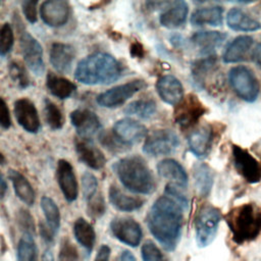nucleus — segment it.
Here are the masks:
<instances>
[{"label":"nucleus","instance_id":"nucleus-1","mask_svg":"<svg viewBox=\"0 0 261 261\" xmlns=\"http://www.w3.org/2000/svg\"><path fill=\"white\" fill-rule=\"evenodd\" d=\"M184 210L176 201L164 195L153 203L147 215L150 232L168 252L174 251L180 241Z\"/></svg>","mask_w":261,"mask_h":261},{"label":"nucleus","instance_id":"nucleus-2","mask_svg":"<svg viewBox=\"0 0 261 261\" xmlns=\"http://www.w3.org/2000/svg\"><path fill=\"white\" fill-rule=\"evenodd\" d=\"M124 74V66L108 53L96 52L82 59L75 68L74 77L85 85H108Z\"/></svg>","mask_w":261,"mask_h":261},{"label":"nucleus","instance_id":"nucleus-3","mask_svg":"<svg viewBox=\"0 0 261 261\" xmlns=\"http://www.w3.org/2000/svg\"><path fill=\"white\" fill-rule=\"evenodd\" d=\"M112 168L120 182L133 193L148 195L156 190L154 175L147 162L139 155L123 157Z\"/></svg>","mask_w":261,"mask_h":261},{"label":"nucleus","instance_id":"nucleus-4","mask_svg":"<svg viewBox=\"0 0 261 261\" xmlns=\"http://www.w3.org/2000/svg\"><path fill=\"white\" fill-rule=\"evenodd\" d=\"M226 222L236 243L251 242L261 232V208L252 203L243 204L227 214Z\"/></svg>","mask_w":261,"mask_h":261},{"label":"nucleus","instance_id":"nucleus-5","mask_svg":"<svg viewBox=\"0 0 261 261\" xmlns=\"http://www.w3.org/2000/svg\"><path fill=\"white\" fill-rule=\"evenodd\" d=\"M221 220L220 211L211 205L203 206L195 219V233L198 247L206 248L216 238Z\"/></svg>","mask_w":261,"mask_h":261},{"label":"nucleus","instance_id":"nucleus-6","mask_svg":"<svg viewBox=\"0 0 261 261\" xmlns=\"http://www.w3.org/2000/svg\"><path fill=\"white\" fill-rule=\"evenodd\" d=\"M228 81L236 94L247 102H254L260 93V84L254 72L244 66L232 67L228 72Z\"/></svg>","mask_w":261,"mask_h":261},{"label":"nucleus","instance_id":"nucleus-7","mask_svg":"<svg viewBox=\"0 0 261 261\" xmlns=\"http://www.w3.org/2000/svg\"><path fill=\"white\" fill-rule=\"evenodd\" d=\"M19 46L22 57L28 67L37 75H42L45 70L43 60V49L41 44L30 33H28L20 20L16 23Z\"/></svg>","mask_w":261,"mask_h":261},{"label":"nucleus","instance_id":"nucleus-8","mask_svg":"<svg viewBox=\"0 0 261 261\" xmlns=\"http://www.w3.org/2000/svg\"><path fill=\"white\" fill-rule=\"evenodd\" d=\"M179 146L177 135L167 128L156 129L152 132L145 140L143 151L145 154L153 157L169 155L176 151Z\"/></svg>","mask_w":261,"mask_h":261},{"label":"nucleus","instance_id":"nucleus-9","mask_svg":"<svg viewBox=\"0 0 261 261\" xmlns=\"http://www.w3.org/2000/svg\"><path fill=\"white\" fill-rule=\"evenodd\" d=\"M147 84L144 80H134L126 84L113 87L97 96V103L105 108H116L121 106L136 93L145 89Z\"/></svg>","mask_w":261,"mask_h":261},{"label":"nucleus","instance_id":"nucleus-10","mask_svg":"<svg viewBox=\"0 0 261 261\" xmlns=\"http://www.w3.org/2000/svg\"><path fill=\"white\" fill-rule=\"evenodd\" d=\"M109 230L113 238L133 248L140 245L143 237L141 225L132 217L113 218L109 224Z\"/></svg>","mask_w":261,"mask_h":261},{"label":"nucleus","instance_id":"nucleus-11","mask_svg":"<svg viewBox=\"0 0 261 261\" xmlns=\"http://www.w3.org/2000/svg\"><path fill=\"white\" fill-rule=\"evenodd\" d=\"M233 164L237 171L250 184H256L261 179L259 162L247 150L240 146L232 147Z\"/></svg>","mask_w":261,"mask_h":261},{"label":"nucleus","instance_id":"nucleus-12","mask_svg":"<svg viewBox=\"0 0 261 261\" xmlns=\"http://www.w3.org/2000/svg\"><path fill=\"white\" fill-rule=\"evenodd\" d=\"M204 112L205 107L198 97L190 94L187 98H184L179 104H177L174 118L179 126L190 127L198 122Z\"/></svg>","mask_w":261,"mask_h":261},{"label":"nucleus","instance_id":"nucleus-13","mask_svg":"<svg viewBox=\"0 0 261 261\" xmlns=\"http://www.w3.org/2000/svg\"><path fill=\"white\" fill-rule=\"evenodd\" d=\"M112 133L121 143L130 148L147 136V128L138 120L122 118L114 123Z\"/></svg>","mask_w":261,"mask_h":261},{"label":"nucleus","instance_id":"nucleus-14","mask_svg":"<svg viewBox=\"0 0 261 261\" xmlns=\"http://www.w3.org/2000/svg\"><path fill=\"white\" fill-rule=\"evenodd\" d=\"M70 5L64 0H49L42 3L40 14L42 20L49 27L64 25L69 18Z\"/></svg>","mask_w":261,"mask_h":261},{"label":"nucleus","instance_id":"nucleus-15","mask_svg":"<svg viewBox=\"0 0 261 261\" xmlns=\"http://www.w3.org/2000/svg\"><path fill=\"white\" fill-rule=\"evenodd\" d=\"M14 116L18 124L29 133H38L40 129V118L34 103L28 98H20L14 102Z\"/></svg>","mask_w":261,"mask_h":261},{"label":"nucleus","instance_id":"nucleus-16","mask_svg":"<svg viewBox=\"0 0 261 261\" xmlns=\"http://www.w3.org/2000/svg\"><path fill=\"white\" fill-rule=\"evenodd\" d=\"M70 121L80 138L90 139L101 129L99 117L93 111L85 108L75 109L70 113Z\"/></svg>","mask_w":261,"mask_h":261},{"label":"nucleus","instance_id":"nucleus-17","mask_svg":"<svg viewBox=\"0 0 261 261\" xmlns=\"http://www.w3.org/2000/svg\"><path fill=\"white\" fill-rule=\"evenodd\" d=\"M74 149L80 161L92 169H101L106 163V158L102 151L96 147L90 139L76 138L74 140Z\"/></svg>","mask_w":261,"mask_h":261},{"label":"nucleus","instance_id":"nucleus-18","mask_svg":"<svg viewBox=\"0 0 261 261\" xmlns=\"http://www.w3.org/2000/svg\"><path fill=\"white\" fill-rule=\"evenodd\" d=\"M56 177L65 200L73 202L77 198L79 188L72 165L68 161L60 159L57 163Z\"/></svg>","mask_w":261,"mask_h":261},{"label":"nucleus","instance_id":"nucleus-19","mask_svg":"<svg viewBox=\"0 0 261 261\" xmlns=\"http://www.w3.org/2000/svg\"><path fill=\"white\" fill-rule=\"evenodd\" d=\"M156 90L161 100L169 105H177L184 99V87L180 81L171 74L159 77Z\"/></svg>","mask_w":261,"mask_h":261},{"label":"nucleus","instance_id":"nucleus-20","mask_svg":"<svg viewBox=\"0 0 261 261\" xmlns=\"http://www.w3.org/2000/svg\"><path fill=\"white\" fill-rule=\"evenodd\" d=\"M49 58L52 66L60 73H66L70 70L75 58V49L65 43H53L50 48Z\"/></svg>","mask_w":261,"mask_h":261},{"label":"nucleus","instance_id":"nucleus-21","mask_svg":"<svg viewBox=\"0 0 261 261\" xmlns=\"http://www.w3.org/2000/svg\"><path fill=\"white\" fill-rule=\"evenodd\" d=\"M189 149L199 159L205 158L212 147V129L209 125H202L193 130L189 138Z\"/></svg>","mask_w":261,"mask_h":261},{"label":"nucleus","instance_id":"nucleus-22","mask_svg":"<svg viewBox=\"0 0 261 261\" xmlns=\"http://www.w3.org/2000/svg\"><path fill=\"white\" fill-rule=\"evenodd\" d=\"M188 12L189 7L185 1L169 2L159 16L160 24L167 29H178L186 23Z\"/></svg>","mask_w":261,"mask_h":261},{"label":"nucleus","instance_id":"nucleus-23","mask_svg":"<svg viewBox=\"0 0 261 261\" xmlns=\"http://www.w3.org/2000/svg\"><path fill=\"white\" fill-rule=\"evenodd\" d=\"M253 43L254 39L250 36L242 35L234 38L225 48L222 60L225 63H237L246 60Z\"/></svg>","mask_w":261,"mask_h":261},{"label":"nucleus","instance_id":"nucleus-24","mask_svg":"<svg viewBox=\"0 0 261 261\" xmlns=\"http://www.w3.org/2000/svg\"><path fill=\"white\" fill-rule=\"evenodd\" d=\"M157 171L162 177L169 179L171 181L170 184L181 189L187 188L188 174L181 164L176 160L171 158L161 160L157 164Z\"/></svg>","mask_w":261,"mask_h":261},{"label":"nucleus","instance_id":"nucleus-25","mask_svg":"<svg viewBox=\"0 0 261 261\" xmlns=\"http://www.w3.org/2000/svg\"><path fill=\"white\" fill-rule=\"evenodd\" d=\"M226 34L217 31H205L195 33L191 41L204 54H211L226 40Z\"/></svg>","mask_w":261,"mask_h":261},{"label":"nucleus","instance_id":"nucleus-26","mask_svg":"<svg viewBox=\"0 0 261 261\" xmlns=\"http://www.w3.org/2000/svg\"><path fill=\"white\" fill-rule=\"evenodd\" d=\"M110 204L117 210L123 212H132L140 209L144 205V200L139 197L125 195L116 185H111L108 190Z\"/></svg>","mask_w":261,"mask_h":261},{"label":"nucleus","instance_id":"nucleus-27","mask_svg":"<svg viewBox=\"0 0 261 261\" xmlns=\"http://www.w3.org/2000/svg\"><path fill=\"white\" fill-rule=\"evenodd\" d=\"M227 25L237 32H255L261 29V23L240 8L232 7L226 15Z\"/></svg>","mask_w":261,"mask_h":261},{"label":"nucleus","instance_id":"nucleus-28","mask_svg":"<svg viewBox=\"0 0 261 261\" xmlns=\"http://www.w3.org/2000/svg\"><path fill=\"white\" fill-rule=\"evenodd\" d=\"M223 9L220 6H208L196 9L191 15V23L194 27H219L223 20Z\"/></svg>","mask_w":261,"mask_h":261},{"label":"nucleus","instance_id":"nucleus-29","mask_svg":"<svg viewBox=\"0 0 261 261\" xmlns=\"http://www.w3.org/2000/svg\"><path fill=\"white\" fill-rule=\"evenodd\" d=\"M46 87L51 95L59 99H67L76 91V86L72 82L53 72L47 74Z\"/></svg>","mask_w":261,"mask_h":261},{"label":"nucleus","instance_id":"nucleus-30","mask_svg":"<svg viewBox=\"0 0 261 261\" xmlns=\"http://www.w3.org/2000/svg\"><path fill=\"white\" fill-rule=\"evenodd\" d=\"M8 176L12 181L14 192L19 200L25 203L29 206H32L35 203V191L29 180L17 170L9 169Z\"/></svg>","mask_w":261,"mask_h":261},{"label":"nucleus","instance_id":"nucleus-31","mask_svg":"<svg viewBox=\"0 0 261 261\" xmlns=\"http://www.w3.org/2000/svg\"><path fill=\"white\" fill-rule=\"evenodd\" d=\"M73 234L77 243L90 255L96 242V232L93 226L86 219L80 217L73 223Z\"/></svg>","mask_w":261,"mask_h":261},{"label":"nucleus","instance_id":"nucleus-32","mask_svg":"<svg viewBox=\"0 0 261 261\" xmlns=\"http://www.w3.org/2000/svg\"><path fill=\"white\" fill-rule=\"evenodd\" d=\"M194 186L197 194L200 197L209 196L213 187V173L211 168L205 164H197L193 171Z\"/></svg>","mask_w":261,"mask_h":261},{"label":"nucleus","instance_id":"nucleus-33","mask_svg":"<svg viewBox=\"0 0 261 261\" xmlns=\"http://www.w3.org/2000/svg\"><path fill=\"white\" fill-rule=\"evenodd\" d=\"M156 103L152 99H140L130 102L124 108V113L128 115H136L143 119L152 117L156 112Z\"/></svg>","mask_w":261,"mask_h":261},{"label":"nucleus","instance_id":"nucleus-34","mask_svg":"<svg viewBox=\"0 0 261 261\" xmlns=\"http://www.w3.org/2000/svg\"><path fill=\"white\" fill-rule=\"evenodd\" d=\"M16 261H38V248L34 236L23 233L18 241Z\"/></svg>","mask_w":261,"mask_h":261},{"label":"nucleus","instance_id":"nucleus-35","mask_svg":"<svg viewBox=\"0 0 261 261\" xmlns=\"http://www.w3.org/2000/svg\"><path fill=\"white\" fill-rule=\"evenodd\" d=\"M41 208L46 217L47 225L56 232L60 227V212L56 203L47 196L41 198Z\"/></svg>","mask_w":261,"mask_h":261},{"label":"nucleus","instance_id":"nucleus-36","mask_svg":"<svg viewBox=\"0 0 261 261\" xmlns=\"http://www.w3.org/2000/svg\"><path fill=\"white\" fill-rule=\"evenodd\" d=\"M44 102V116L46 123L53 130L60 129L64 124V117L62 111L55 103H53L49 99H45Z\"/></svg>","mask_w":261,"mask_h":261},{"label":"nucleus","instance_id":"nucleus-37","mask_svg":"<svg viewBox=\"0 0 261 261\" xmlns=\"http://www.w3.org/2000/svg\"><path fill=\"white\" fill-rule=\"evenodd\" d=\"M8 72L13 84L19 89H27L31 85L30 77L24 66L17 60H12L8 64Z\"/></svg>","mask_w":261,"mask_h":261},{"label":"nucleus","instance_id":"nucleus-38","mask_svg":"<svg viewBox=\"0 0 261 261\" xmlns=\"http://www.w3.org/2000/svg\"><path fill=\"white\" fill-rule=\"evenodd\" d=\"M99 141L105 149H107L109 152H112V153H120L129 149V147L121 143L114 136L112 132H108V130L101 132L99 135Z\"/></svg>","mask_w":261,"mask_h":261},{"label":"nucleus","instance_id":"nucleus-39","mask_svg":"<svg viewBox=\"0 0 261 261\" xmlns=\"http://www.w3.org/2000/svg\"><path fill=\"white\" fill-rule=\"evenodd\" d=\"M16 223L19 229L23 233L35 236L36 233V224L31 213L25 209H19L16 212Z\"/></svg>","mask_w":261,"mask_h":261},{"label":"nucleus","instance_id":"nucleus-40","mask_svg":"<svg viewBox=\"0 0 261 261\" xmlns=\"http://www.w3.org/2000/svg\"><path fill=\"white\" fill-rule=\"evenodd\" d=\"M14 36L11 25L5 22L0 28V56H5L12 49Z\"/></svg>","mask_w":261,"mask_h":261},{"label":"nucleus","instance_id":"nucleus-41","mask_svg":"<svg viewBox=\"0 0 261 261\" xmlns=\"http://www.w3.org/2000/svg\"><path fill=\"white\" fill-rule=\"evenodd\" d=\"M141 255L143 261H167L161 250L152 241H146L142 245Z\"/></svg>","mask_w":261,"mask_h":261},{"label":"nucleus","instance_id":"nucleus-42","mask_svg":"<svg viewBox=\"0 0 261 261\" xmlns=\"http://www.w3.org/2000/svg\"><path fill=\"white\" fill-rule=\"evenodd\" d=\"M58 261H79L77 249L67 238H63L60 242Z\"/></svg>","mask_w":261,"mask_h":261},{"label":"nucleus","instance_id":"nucleus-43","mask_svg":"<svg viewBox=\"0 0 261 261\" xmlns=\"http://www.w3.org/2000/svg\"><path fill=\"white\" fill-rule=\"evenodd\" d=\"M98 181L97 178L91 172H84L82 176V189L84 199L88 202L97 194Z\"/></svg>","mask_w":261,"mask_h":261},{"label":"nucleus","instance_id":"nucleus-44","mask_svg":"<svg viewBox=\"0 0 261 261\" xmlns=\"http://www.w3.org/2000/svg\"><path fill=\"white\" fill-rule=\"evenodd\" d=\"M106 211V205L103 196L101 194H96L90 201H88L87 206V212L88 215L93 218L97 219L100 218L102 215H104Z\"/></svg>","mask_w":261,"mask_h":261},{"label":"nucleus","instance_id":"nucleus-45","mask_svg":"<svg viewBox=\"0 0 261 261\" xmlns=\"http://www.w3.org/2000/svg\"><path fill=\"white\" fill-rule=\"evenodd\" d=\"M177 188L178 187H176L172 184L166 185L165 190H164V195L172 198L174 201H176L186 210L188 208V205H189V200Z\"/></svg>","mask_w":261,"mask_h":261},{"label":"nucleus","instance_id":"nucleus-46","mask_svg":"<svg viewBox=\"0 0 261 261\" xmlns=\"http://www.w3.org/2000/svg\"><path fill=\"white\" fill-rule=\"evenodd\" d=\"M37 4L38 1L34 0H25L21 3L22 12L27 20L31 23H35L37 21Z\"/></svg>","mask_w":261,"mask_h":261},{"label":"nucleus","instance_id":"nucleus-47","mask_svg":"<svg viewBox=\"0 0 261 261\" xmlns=\"http://www.w3.org/2000/svg\"><path fill=\"white\" fill-rule=\"evenodd\" d=\"M11 125V117L9 108L2 97H0V126L9 128Z\"/></svg>","mask_w":261,"mask_h":261},{"label":"nucleus","instance_id":"nucleus-48","mask_svg":"<svg viewBox=\"0 0 261 261\" xmlns=\"http://www.w3.org/2000/svg\"><path fill=\"white\" fill-rule=\"evenodd\" d=\"M39 231H40V234H41L42 239L44 240V242H46L47 244H51L53 242L55 232L48 225H45L42 222H40Z\"/></svg>","mask_w":261,"mask_h":261},{"label":"nucleus","instance_id":"nucleus-49","mask_svg":"<svg viewBox=\"0 0 261 261\" xmlns=\"http://www.w3.org/2000/svg\"><path fill=\"white\" fill-rule=\"evenodd\" d=\"M129 53H130V56L133 58H143L144 57V47H143V45L138 41L133 42L130 47H129Z\"/></svg>","mask_w":261,"mask_h":261},{"label":"nucleus","instance_id":"nucleus-50","mask_svg":"<svg viewBox=\"0 0 261 261\" xmlns=\"http://www.w3.org/2000/svg\"><path fill=\"white\" fill-rule=\"evenodd\" d=\"M110 253H111L110 248L107 245H102L99 248L94 261H109Z\"/></svg>","mask_w":261,"mask_h":261},{"label":"nucleus","instance_id":"nucleus-51","mask_svg":"<svg viewBox=\"0 0 261 261\" xmlns=\"http://www.w3.org/2000/svg\"><path fill=\"white\" fill-rule=\"evenodd\" d=\"M252 60L259 68H261V42L254 48L252 52Z\"/></svg>","mask_w":261,"mask_h":261},{"label":"nucleus","instance_id":"nucleus-52","mask_svg":"<svg viewBox=\"0 0 261 261\" xmlns=\"http://www.w3.org/2000/svg\"><path fill=\"white\" fill-rule=\"evenodd\" d=\"M6 192H7V184H6L2 173L0 172V200H2L4 198Z\"/></svg>","mask_w":261,"mask_h":261},{"label":"nucleus","instance_id":"nucleus-53","mask_svg":"<svg viewBox=\"0 0 261 261\" xmlns=\"http://www.w3.org/2000/svg\"><path fill=\"white\" fill-rule=\"evenodd\" d=\"M120 261H136V258L132 252L125 250L120 255Z\"/></svg>","mask_w":261,"mask_h":261},{"label":"nucleus","instance_id":"nucleus-54","mask_svg":"<svg viewBox=\"0 0 261 261\" xmlns=\"http://www.w3.org/2000/svg\"><path fill=\"white\" fill-rule=\"evenodd\" d=\"M42 261H54V256L50 249H47L44 251L42 255Z\"/></svg>","mask_w":261,"mask_h":261},{"label":"nucleus","instance_id":"nucleus-55","mask_svg":"<svg viewBox=\"0 0 261 261\" xmlns=\"http://www.w3.org/2000/svg\"><path fill=\"white\" fill-rule=\"evenodd\" d=\"M5 163H6V159H5L4 155L0 152V165H3V164H5Z\"/></svg>","mask_w":261,"mask_h":261}]
</instances>
